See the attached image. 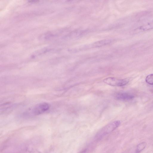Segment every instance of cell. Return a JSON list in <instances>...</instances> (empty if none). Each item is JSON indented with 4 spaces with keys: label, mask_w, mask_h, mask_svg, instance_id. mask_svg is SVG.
<instances>
[{
    "label": "cell",
    "mask_w": 153,
    "mask_h": 153,
    "mask_svg": "<svg viewBox=\"0 0 153 153\" xmlns=\"http://www.w3.org/2000/svg\"><path fill=\"white\" fill-rule=\"evenodd\" d=\"M121 123L120 121H116L107 125L97 132L95 136V139L97 140H101L115 130L120 126Z\"/></svg>",
    "instance_id": "obj_1"
},
{
    "label": "cell",
    "mask_w": 153,
    "mask_h": 153,
    "mask_svg": "<svg viewBox=\"0 0 153 153\" xmlns=\"http://www.w3.org/2000/svg\"><path fill=\"white\" fill-rule=\"evenodd\" d=\"M103 81L110 86L121 87L127 85L129 82V80L128 79H119L115 78L109 77L104 79Z\"/></svg>",
    "instance_id": "obj_2"
},
{
    "label": "cell",
    "mask_w": 153,
    "mask_h": 153,
    "mask_svg": "<svg viewBox=\"0 0 153 153\" xmlns=\"http://www.w3.org/2000/svg\"><path fill=\"white\" fill-rule=\"evenodd\" d=\"M50 107V105L48 103H40L34 107L33 112L34 115H40L46 112L49 109Z\"/></svg>",
    "instance_id": "obj_3"
},
{
    "label": "cell",
    "mask_w": 153,
    "mask_h": 153,
    "mask_svg": "<svg viewBox=\"0 0 153 153\" xmlns=\"http://www.w3.org/2000/svg\"><path fill=\"white\" fill-rule=\"evenodd\" d=\"M115 97L117 99L121 101H129L133 99L134 98L133 95L126 93H117Z\"/></svg>",
    "instance_id": "obj_4"
},
{
    "label": "cell",
    "mask_w": 153,
    "mask_h": 153,
    "mask_svg": "<svg viewBox=\"0 0 153 153\" xmlns=\"http://www.w3.org/2000/svg\"><path fill=\"white\" fill-rule=\"evenodd\" d=\"M153 29V21L142 26L140 29L144 31H147Z\"/></svg>",
    "instance_id": "obj_5"
},
{
    "label": "cell",
    "mask_w": 153,
    "mask_h": 153,
    "mask_svg": "<svg viewBox=\"0 0 153 153\" xmlns=\"http://www.w3.org/2000/svg\"><path fill=\"white\" fill-rule=\"evenodd\" d=\"M147 144V143L145 142L139 144L137 146L135 153H140L145 148Z\"/></svg>",
    "instance_id": "obj_6"
},
{
    "label": "cell",
    "mask_w": 153,
    "mask_h": 153,
    "mask_svg": "<svg viewBox=\"0 0 153 153\" xmlns=\"http://www.w3.org/2000/svg\"><path fill=\"white\" fill-rule=\"evenodd\" d=\"M146 81L150 85H153V74L148 75L146 78Z\"/></svg>",
    "instance_id": "obj_7"
},
{
    "label": "cell",
    "mask_w": 153,
    "mask_h": 153,
    "mask_svg": "<svg viewBox=\"0 0 153 153\" xmlns=\"http://www.w3.org/2000/svg\"><path fill=\"white\" fill-rule=\"evenodd\" d=\"M87 150H84L83 151L80 153H87Z\"/></svg>",
    "instance_id": "obj_8"
}]
</instances>
